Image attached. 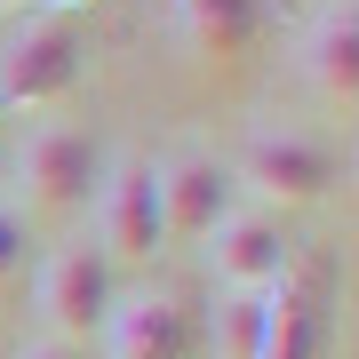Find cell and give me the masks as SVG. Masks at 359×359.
Returning <instances> with one entry per match:
<instances>
[{
    "mask_svg": "<svg viewBox=\"0 0 359 359\" xmlns=\"http://www.w3.org/2000/svg\"><path fill=\"white\" fill-rule=\"evenodd\" d=\"M231 184H240V200L256 208H311L335 192V144L295 128V120H264V128H248L240 160H231Z\"/></svg>",
    "mask_w": 359,
    "mask_h": 359,
    "instance_id": "obj_1",
    "label": "cell"
},
{
    "mask_svg": "<svg viewBox=\"0 0 359 359\" xmlns=\"http://www.w3.org/2000/svg\"><path fill=\"white\" fill-rule=\"evenodd\" d=\"M88 240L120 264H152L168 256V208H160V160H136V152H120V160H104V184H96V200H88Z\"/></svg>",
    "mask_w": 359,
    "mask_h": 359,
    "instance_id": "obj_2",
    "label": "cell"
},
{
    "mask_svg": "<svg viewBox=\"0 0 359 359\" xmlns=\"http://www.w3.org/2000/svg\"><path fill=\"white\" fill-rule=\"evenodd\" d=\"M104 144L80 128V120H40L25 136V152H16V184H25V216H80V208L96 200L104 184Z\"/></svg>",
    "mask_w": 359,
    "mask_h": 359,
    "instance_id": "obj_3",
    "label": "cell"
},
{
    "mask_svg": "<svg viewBox=\"0 0 359 359\" xmlns=\"http://www.w3.org/2000/svg\"><path fill=\"white\" fill-rule=\"evenodd\" d=\"M88 80V40L72 16H32L0 48V112H48Z\"/></svg>",
    "mask_w": 359,
    "mask_h": 359,
    "instance_id": "obj_4",
    "label": "cell"
},
{
    "mask_svg": "<svg viewBox=\"0 0 359 359\" xmlns=\"http://www.w3.org/2000/svg\"><path fill=\"white\" fill-rule=\"evenodd\" d=\"M120 295V271L104 256L96 240H65L48 264H40L32 280V311H40V335H56V344H88L104 327V311H112Z\"/></svg>",
    "mask_w": 359,
    "mask_h": 359,
    "instance_id": "obj_5",
    "label": "cell"
},
{
    "mask_svg": "<svg viewBox=\"0 0 359 359\" xmlns=\"http://www.w3.org/2000/svg\"><path fill=\"white\" fill-rule=\"evenodd\" d=\"M327 335H335L327 256H287V271L264 287V351L256 359H327Z\"/></svg>",
    "mask_w": 359,
    "mask_h": 359,
    "instance_id": "obj_6",
    "label": "cell"
},
{
    "mask_svg": "<svg viewBox=\"0 0 359 359\" xmlns=\"http://www.w3.org/2000/svg\"><path fill=\"white\" fill-rule=\"evenodd\" d=\"M200 256H208V280H216V295H264V287L287 271L295 240H287V224L271 216V208L240 200V208H231V216L200 240Z\"/></svg>",
    "mask_w": 359,
    "mask_h": 359,
    "instance_id": "obj_7",
    "label": "cell"
},
{
    "mask_svg": "<svg viewBox=\"0 0 359 359\" xmlns=\"http://www.w3.org/2000/svg\"><path fill=\"white\" fill-rule=\"evenodd\" d=\"M104 359H192L200 351V311L176 287H128L104 311Z\"/></svg>",
    "mask_w": 359,
    "mask_h": 359,
    "instance_id": "obj_8",
    "label": "cell"
},
{
    "mask_svg": "<svg viewBox=\"0 0 359 359\" xmlns=\"http://www.w3.org/2000/svg\"><path fill=\"white\" fill-rule=\"evenodd\" d=\"M160 208H168V248H200L231 208H240V184H231V160L184 144L176 160H160Z\"/></svg>",
    "mask_w": 359,
    "mask_h": 359,
    "instance_id": "obj_9",
    "label": "cell"
},
{
    "mask_svg": "<svg viewBox=\"0 0 359 359\" xmlns=\"http://www.w3.org/2000/svg\"><path fill=\"white\" fill-rule=\"evenodd\" d=\"M295 72L311 80V96L327 112L359 104V0H320V16L295 40Z\"/></svg>",
    "mask_w": 359,
    "mask_h": 359,
    "instance_id": "obj_10",
    "label": "cell"
},
{
    "mask_svg": "<svg viewBox=\"0 0 359 359\" xmlns=\"http://www.w3.org/2000/svg\"><path fill=\"white\" fill-rule=\"evenodd\" d=\"M168 25L192 48V65H240L264 25V0H168Z\"/></svg>",
    "mask_w": 359,
    "mask_h": 359,
    "instance_id": "obj_11",
    "label": "cell"
},
{
    "mask_svg": "<svg viewBox=\"0 0 359 359\" xmlns=\"http://www.w3.org/2000/svg\"><path fill=\"white\" fill-rule=\"evenodd\" d=\"M224 359H256L264 351V295H216V320H208Z\"/></svg>",
    "mask_w": 359,
    "mask_h": 359,
    "instance_id": "obj_12",
    "label": "cell"
},
{
    "mask_svg": "<svg viewBox=\"0 0 359 359\" xmlns=\"http://www.w3.org/2000/svg\"><path fill=\"white\" fill-rule=\"evenodd\" d=\"M25 256H32V240H25V208L0 192V295L25 280Z\"/></svg>",
    "mask_w": 359,
    "mask_h": 359,
    "instance_id": "obj_13",
    "label": "cell"
},
{
    "mask_svg": "<svg viewBox=\"0 0 359 359\" xmlns=\"http://www.w3.org/2000/svg\"><path fill=\"white\" fill-rule=\"evenodd\" d=\"M16 359H88V344H56V335H32Z\"/></svg>",
    "mask_w": 359,
    "mask_h": 359,
    "instance_id": "obj_14",
    "label": "cell"
},
{
    "mask_svg": "<svg viewBox=\"0 0 359 359\" xmlns=\"http://www.w3.org/2000/svg\"><path fill=\"white\" fill-rule=\"evenodd\" d=\"M72 8H88V0H40V16H72Z\"/></svg>",
    "mask_w": 359,
    "mask_h": 359,
    "instance_id": "obj_15",
    "label": "cell"
},
{
    "mask_svg": "<svg viewBox=\"0 0 359 359\" xmlns=\"http://www.w3.org/2000/svg\"><path fill=\"white\" fill-rule=\"evenodd\" d=\"M0 8H25V0H0Z\"/></svg>",
    "mask_w": 359,
    "mask_h": 359,
    "instance_id": "obj_16",
    "label": "cell"
}]
</instances>
